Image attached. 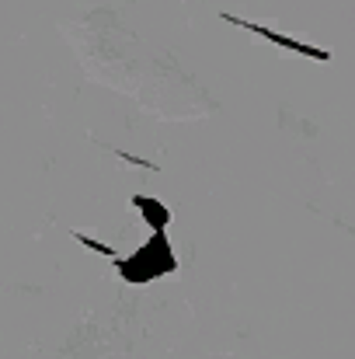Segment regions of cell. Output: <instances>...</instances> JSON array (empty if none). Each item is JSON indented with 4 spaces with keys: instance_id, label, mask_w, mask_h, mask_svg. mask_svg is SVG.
Masks as SVG:
<instances>
[{
    "instance_id": "cell-1",
    "label": "cell",
    "mask_w": 355,
    "mask_h": 359,
    "mask_svg": "<svg viewBox=\"0 0 355 359\" xmlns=\"http://www.w3.org/2000/svg\"><path fill=\"white\" fill-rule=\"evenodd\" d=\"M74 241H81L84 248H91V251H98V255H109L118 276H122L125 283H136V286H143V283H150V279H160V276H171V272L178 269V258H174V251H171V244H167L164 234H150V241H146L143 248H136L132 255H122V251H116V248H109V244H102V241H95V238H88V234H81V231H74Z\"/></svg>"
},
{
    "instance_id": "cell-2",
    "label": "cell",
    "mask_w": 355,
    "mask_h": 359,
    "mask_svg": "<svg viewBox=\"0 0 355 359\" xmlns=\"http://www.w3.org/2000/svg\"><path fill=\"white\" fill-rule=\"evenodd\" d=\"M230 25H240V28H247V32H254V35H261V39H268V42H275V46H282V49H293V53H300V56H314V60H331V53L328 49H317V46H307V42H296V39H286V35H279V32H268V28H261V25H251V21H244V18H234V14H223Z\"/></svg>"
},
{
    "instance_id": "cell-3",
    "label": "cell",
    "mask_w": 355,
    "mask_h": 359,
    "mask_svg": "<svg viewBox=\"0 0 355 359\" xmlns=\"http://www.w3.org/2000/svg\"><path fill=\"white\" fill-rule=\"evenodd\" d=\"M132 206L139 210V217L150 224V231L153 234H167V224H171V213L157 203V199H150V196H136L132 199Z\"/></svg>"
}]
</instances>
